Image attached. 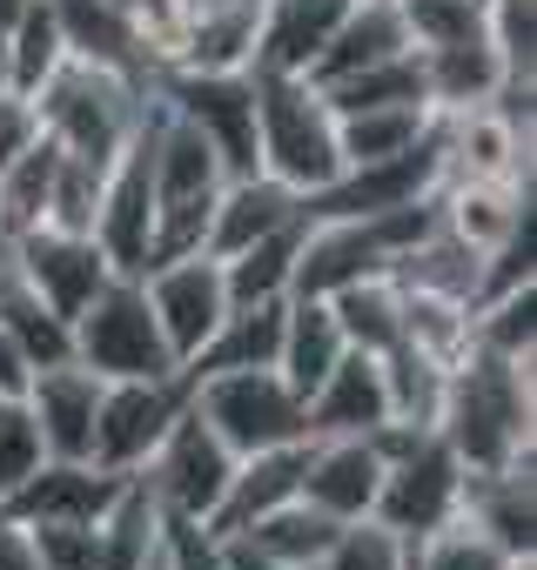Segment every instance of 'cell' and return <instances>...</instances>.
<instances>
[{
  "instance_id": "cell-47",
  "label": "cell",
  "mask_w": 537,
  "mask_h": 570,
  "mask_svg": "<svg viewBox=\"0 0 537 570\" xmlns=\"http://www.w3.org/2000/svg\"><path fill=\"white\" fill-rule=\"evenodd\" d=\"M510 570H537V557H517V563H510Z\"/></svg>"
},
{
  "instance_id": "cell-9",
  "label": "cell",
  "mask_w": 537,
  "mask_h": 570,
  "mask_svg": "<svg viewBox=\"0 0 537 570\" xmlns=\"http://www.w3.org/2000/svg\"><path fill=\"white\" fill-rule=\"evenodd\" d=\"M188 376H135V383H108L101 390V410H95V443H88V463L115 470V476H135L148 463V450L162 443V430L188 410Z\"/></svg>"
},
{
  "instance_id": "cell-39",
  "label": "cell",
  "mask_w": 537,
  "mask_h": 570,
  "mask_svg": "<svg viewBox=\"0 0 537 570\" xmlns=\"http://www.w3.org/2000/svg\"><path fill=\"white\" fill-rule=\"evenodd\" d=\"M41 463H48V443H41V423L28 410V396H0V497L21 490Z\"/></svg>"
},
{
  "instance_id": "cell-32",
  "label": "cell",
  "mask_w": 537,
  "mask_h": 570,
  "mask_svg": "<svg viewBox=\"0 0 537 570\" xmlns=\"http://www.w3.org/2000/svg\"><path fill=\"white\" fill-rule=\"evenodd\" d=\"M330 309H336L350 350L383 356L390 343H403V289H397L390 275H363V282H350V289L330 296Z\"/></svg>"
},
{
  "instance_id": "cell-12",
  "label": "cell",
  "mask_w": 537,
  "mask_h": 570,
  "mask_svg": "<svg viewBox=\"0 0 537 570\" xmlns=\"http://www.w3.org/2000/svg\"><path fill=\"white\" fill-rule=\"evenodd\" d=\"M128 476L88 463V456H48L21 490L0 497V510L21 523H101V510L121 497Z\"/></svg>"
},
{
  "instance_id": "cell-5",
  "label": "cell",
  "mask_w": 537,
  "mask_h": 570,
  "mask_svg": "<svg viewBox=\"0 0 537 570\" xmlns=\"http://www.w3.org/2000/svg\"><path fill=\"white\" fill-rule=\"evenodd\" d=\"M188 403H195V416L235 456H255V450H276V443H303L310 436V403L276 370H215V376H195Z\"/></svg>"
},
{
  "instance_id": "cell-33",
  "label": "cell",
  "mask_w": 537,
  "mask_h": 570,
  "mask_svg": "<svg viewBox=\"0 0 537 570\" xmlns=\"http://www.w3.org/2000/svg\"><path fill=\"white\" fill-rule=\"evenodd\" d=\"M330 101V115H357V108H397V101H423V68H417V48L397 55V61H377V68H357L343 81H323L316 88ZM430 108V101H423Z\"/></svg>"
},
{
  "instance_id": "cell-16",
  "label": "cell",
  "mask_w": 537,
  "mask_h": 570,
  "mask_svg": "<svg viewBox=\"0 0 537 570\" xmlns=\"http://www.w3.org/2000/svg\"><path fill=\"white\" fill-rule=\"evenodd\" d=\"M101 376L95 370H81L75 356L68 363H48V370H35L28 376V410H35V423H41V443H48V456H88V443H95V410H101Z\"/></svg>"
},
{
  "instance_id": "cell-29",
  "label": "cell",
  "mask_w": 537,
  "mask_h": 570,
  "mask_svg": "<svg viewBox=\"0 0 537 570\" xmlns=\"http://www.w3.org/2000/svg\"><path fill=\"white\" fill-rule=\"evenodd\" d=\"M95 537H101V563L95 570H141L155 557V543H162V503L141 490V476L121 483V497L101 510Z\"/></svg>"
},
{
  "instance_id": "cell-23",
  "label": "cell",
  "mask_w": 537,
  "mask_h": 570,
  "mask_svg": "<svg viewBox=\"0 0 537 570\" xmlns=\"http://www.w3.org/2000/svg\"><path fill=\"white\" fill-rule=\"evenodd\" d=\"M397 55H410V35H403V14H397V0H357V8L336 21V35H330V48L316 55V68L303 75V81H343V75H357V68H377V61H397Z\"/></svg>"
},
{
  "instance_id": "cell-13",
  "label": "cell",
  "mask_w": 537,
  "mask_h": 570,
  "mask_svg": "<svg viewBox=\"0 0 537 570\" xmlns=\"http://www.w3.org/2000/svg\"><path fill=\"white\" fill-rule=\"evenodd\" d=\"M303 463H310V436L303 443H276V450H255V456H235L215 510H208V530L228 543L242 537L248 523H262L268 510H283L303 497Z\"/></svg>"
},
{
  "instance_id": "cell-43",
  "label": "cell",
  "mask_w": 537,
  "mask_h": 570,
  "mask_svg": "<svg viewBox=\"0 0 537 570\" xmlns=\"http://www.w3.org/2000/svg\"><path fill=\"white\" fill-rule=\"evenodd\" d=\"M35 141H41V108H35V95L0 88V168H8L21 148H35Z\"/></svg>"
},
{
  "instance_id": "cell-45",
  "label": "cell",
  "mask_w": 537,
  "mask_h": 570,
  "mask_svg": "<svg viewBox=\"0 0 537 570\" xmlns=\"http://www.w3.org/2000/svg\"><path fill=\"white\" fill-rule=\"evenodd\" d=\"M21 8H28V0H0V28H14V21H21Z\"/></svg>"
},
{
  "instance_id": "cell-40",
  "label": "cell",
  "mask_w": 537,
  "mask_h": 570,
  "mask_svg": "<svg viewBox=\"0 0 537 570\" xmlns=\"http://www.w3.org/2000/svg\"><path fill=\"white\" fill-rule=\"evenodd\" d=\"M323 570H410V543L397 530H383L377 517H363V523H343L336 530Z\"/></svg>"
},
{
  "instance_id": "cell-25",
  "label": "cell",
  "mask_w": 537,
  "mask_h": 570,
  "mask_svg": "<svg viewBox=\"0 0 537 570\" xmlns=\"http://www.w3.org/2000/svg\"><path fill=\"white\" fill-rule=\"evenodd\" d=\"M283 303H228V316L215 323V336L202 343V356L182 370L188 383L195 376H215V370H276V343H283Z\"/></svg>"
},
{
  "instance_id": "cell-48",
  "label": "cell",
  "mask_w": 537,
  "mask_h": 570,
  "mask_svg": "<svg viewBox=\"0 0 537 570\" xmlns=\"http://www.w3.org/2000/svg\"><path fill=\"white\" fill-rule=\"evenodd\" d=\"M310 570H323V563H310Z\"/></svg>"
},
{
  "instance_id": "cell-38",
  "label": "cell",
  "mask_w": 537,
  "mask_h": 570,
  "mask_svg": "<svg viewBox=\"0 0 537 570\" xmlns=\"http://www.w3.org/2000/svg\"><path fill=\"white\" fill-rule=\"evenodd\" d=\"M101 175L81 155H61L55 168V195H48V222L41 228H68V235H95V208H101Z\"/></svg>"
},
{
  "instance_id": "cell-8",
  "label": "cell",
  "mask_w": 537,
  "mask_h": 570,
  "mask_svg": "<svg viewBox=\"0 0 537 570\" xmlns=\"http://www.w3.org/2000/svg\"><path fill=\"white\" fill-rule=\"evenodd\" d=\"M228 470H235V450H228V443L195 416V403H188V410L162 430V443L148 450V463H141L135 476H141V490H148L168 517H202V523H208V510H215Z\"/></svg>"
},
{
  "instance_id": "cell-27",
  "label": "cell",
  "mask_w": 537,
  "mask_h": 570,
  "mask_svg": "<svg viewBox=\"0 0 537 570\" xmlns=\"http://www.w3.org/2000/svg\"><path fill=\"white\" fill-rule=\"evenodd\" d=\"M336 517H323L316 503H283V510H268L262 523H248L242 537H228V543H242V550H255L262 563H276V570H310V563H323L330 557V543H336Z\"/></svg>"
},
{
  "instance_id": "cell-34",
  "label": "cell",
  "mask_w": 537,
  "mask_h": 570,
  "mask_svg": "<svg viewBox=\"0 0 537 570\" xmlns=\"http://www.w3.org/2000/svg\"><path fill=\"white\" fill-rule=\"evenodd\" d=\"M61 61H68V41H61L55 8H48V0H28L21 21L8 28V81H14L21 95H41V81H48Z\"/></svg>"
},
{
  "instance_id": "cell-31",
  "label": "cell",
  "mask_w": 537,
  "mask_h": 570,
  "mask_svg": "<svg viewBox=\"0 0 537 570\" xmlns=\"http://www.w3.org/2000/svg\"><path fill=\"white\" fill-rule=\"evenodd\" d=\"M55 168H61V148L48 141V128H41V141H35V148H21L8 168H0V235H8V242L48 222Z\"/></svg>"
},
{
  "instance_id": "cell-30",
  "label": "cell",
  "mask_w": 537,
  "mask_h": 570,
  "mask_svg": "<svg viewBox=\"0 0 537 570\" xmlns=\"http://www.w3.org/2000/svg\"><path fill=\"white\" fill-rule=\"evenodd\" d=\"M377 363H383L390 416H397V423H430V430H437V410H443V390H450V363H437V356L417 350L410 336L390 343Z\"/></svg>"
},
{
  "instance_id": "cell-44",
  "label": "cell",
  "mask_w": 537,
  "mask_h": 570,
  "mask_svg": "<svg viewBox=\"0 0 537 570\" xmlns=\"http://www.w3.org/2000/svg\"><path fill=\"white\" fill-rule=\"evenodd\" d=\"M28 376H35V370H28L21 343H14L8 330H0V396H21V390H28Z\"/></svg>"
},
{
  "instance_id": "cell-35",
  "label": "cell",
  "mask_w": 537,
  "mask_h": 570,
  "mask_svg": "<svg viewBox=\"0 0 537 570\" xmlns=\"http://www.w3.org/2000/svg\"><path fill=\"white\" fill-rule=\"evenodd\" d=\"M470 343L497 350V356H537V282L477 303L470 309Z\"/></svg>"
},
{
  "instance_id": "cell-11",
  "label": "cell",
  "mask_w": 537,
  "mask_h": 570,
  "mask_svg": "<svg viewBox=\"0 0 537 570\" xmlns=\"http://www.w3.org/2000/svg\"><path fill=\"white\" fill-rule=\"evenodd\" d=\"M14 268H21L28 289L55 316H68V323L115 282V262L101 255V242L95 235H68V228H28V235H14Z\"/></svg>"
},
{
  "instance_id": "cell-37",
  "label": "cell",
  "mask_w": 537,
  "mask_h": 570,
  "mask_svg": "<svg viewBox=\"0 0 537 570\" xmlns=\"http://www.w3.org/2000/svg\"><path fill=\"white\" fill-rule=\"evenodd\" d=\"M410 48H457L484 35V8L477 0H397Z\"/></svg>"
},
{
  "instance_id": "cell-15",
  "label": "cell",
  "mask_w": 537,
  "mask_h": 570,
  "mask_svg": "<svg viewBox=\"0 0 537 570\" xmlns=\"http://www.w3.org/2000/svg\"><path fill=\"white\" fill-rule=\"evenodd\" d=\"M463 523H477L504 557H537V476L530 456L504 470H463Z\"/></svg>"
},
{
  "instance_id": "cell-22",
  "label": "cell",
  "mask_w": 537,
  "mask_h": 570,
  "mask_svg": "<svg viewBox=\"0 0 537 570\" xmlns=\"http://www.w3.org/2000/svg\"><path fill=\"white\" fill-rule=\"evenodd\" d=\"M343 350H350V336H343V323H336V309H330V296H290L283 303V343H276V376L310 403V390L343 363Z\"/></svg>"
},
{
  "instance_id": "cell-17",
  "label": "cell",
  "mask_w": 537,
  "mask_h": 570,
  "mask_svg": "<svg viewBox=\"0 0 537 570\" xmlns=\"http://www.w3.org/2000/svg\"><path fill=\"white\" fill-rule=\"evenodd\" d=\"M350 8L357 0H262V14H255V68L262 75H310Z\"/></svg>"
},
{
  "instance_id": "cell-28",
  "label": "cell",
  "mask_w": 537,
  "mask_h": 570,
  "mask_svg": "<svg viewBox=\"0 0 537 570\" xmlns=\"http://www.w3.org/2000/svg\"><path fill=\"white\" fill-rule=\"evenodd\" d=\"M430 108L423 101H397V108H357V115H336V155L343 168L357 161H383V155H403L430 135Z\"/></svg>"
},
{
  "instance_id": "cell-42",
  "label": "cell",
  "mask_w": 537,
  "mask_h": 570,
  "mask_svg": "<svg viewBox=\"0 0 537 570\" xmlns=\"http://www.w3.org/2000/svg\"><path fill=\"white\" fill-rule=\"evenodd\" d=\"M162 563L168 570H222V537L202 517H168L162 510Z\"/></svg>"
},
{
  "instance_id": "cell-3",
  "label": "cell",
  "mask_w": 537,
  "mask_h": 570,
  "mask_svg": "<svg viewBox=\"0 0 537 570\" xmlns=\"http://www.w3.org/2000/svg\"><path fill=\"white\" fill-rule=\"evenodd\" d=\"M248 81H255V175L296 195L330 188L343 175V155H336V115L316 95V81L262 68H248Z\"/></svg>"
},
{
  "instance_id": "cell-18",
  "label": "cell",
  "mask_w": 537,
  "mask_h": 570,
  "mask_svg": "<svg viewBox=\"0 0 537 570\" xmlns=\"http://www.w3.org/2000/svg\"><path fill=\"white\" fill-rule=\"evenodd\" d=\"M255 14H262V0H202V8H188L168 68H188V75H248L255 68Z\"/></svg>"
},
{
  "instance_id": "cell-2",
  "label": "cell",
  "mask_w": 537,
  "mask_h": 570,
  "mask_svg": "<svg viewBox=\"0 0 537 570\" xmlns=\"http://www.w3.org/2000/svg\"><path fill=\"white\" fill-rule=\"evenodd\" d=\"M35 108H41V128H48V141H55L61 155H81V161L108 168V161L128 148V135L148 121L155 95H148V81H128V75H115V68H95V61H75V55H68V61L41 81Z\"/></svg>"
},
{
  "instance_id": "cell-14",
  "label": "cell",
  "mask_w": 537,
  "mask_h": 570,
  "mask_svg": "<svg viewBox=\"0 0 537 570\" xmlns=\"http://www.w3.org/2000/svg\"><path fill=\"white\" fill-rule=\"evenodd\" d=\"M377 483H383V456L370 436H310L303 503H316L336 523H363L377 510Z\"/></svg>"
},
{
  "instance_id": "cell-19",
  "label": "cell",
  "mask_w": 537,
  "mask_h": 570,
  "mask_svg": "<svg viewBox=\"0 0 537 570\" xmlns=\"http://www.w3.org/2000/svg\"><path fill=\"white\" fill-rule=\"evenodd\" d=\"M390 423L383 363L370 350H343V363L310 390V436H370Z\"/></svg>"
},
{
  "instance_id": "cell-1",
  "label": "cell",
  "mask_w": 537,
  "mask_h": 570,
  "mask_svg": "<svg viewBox=\"0 0 537 570\" xmlns=\"http://www.w3.org/2000/svg\"><path fill=\"white\" fill-rule=\"evenodd\" d=\"M530 370H537V356H497L477 343L450 363L437 436L457 450L463 470H504V463L530 456V423H537Z\"/></svg>"
},
{
  "instance_id": "cell-10",
  "label": "cell",
  "mask_w": 537,
  "mask_h": 570,
  "mask_svg": "<svg viewBox=\"0 0 537 570\" xmlns=\"http://www.w3.org/2000/svg\"><path fill=\"white\" fill-rule=\"evenodd\" d=\"M141 296H148V309H155V323H162L182 370L202 356V343L228 316V282H222L215 255H175V262L141 268Z\"/></svg>"
},
{
  "instance_id": "cell-46",
  "label": "cell",
  "mask_w": 537,
  "mask_h": 570,
  "mask_svg": "<svg viewBox=\"0 0 537 570\" xmlns=\"http://www.w3.org/2000/svg\"><path fill=\"white\" fill-rule=\"evenodd\" d=\"M141 570H168V563H162V543H155V557H148V563H141Z\"/></svg>"
},
{
  "instance_id": "cell-21",
  "label": "cell",
  "mask_w": 537,
  "mask_h": 570,
  "mask_svg": "<svg viewBox=\"0 0 537 570\" xmlns=\"http://www.w3.org/2000/svg\"><path fill=\"white\" fill-rule=\"evenodd\" d=\"M437 215L450 235H463L477 255H490L497 242L530 228V181H443Z\"/></svg>"
},
{
  "instance_id": "cell-49",
  "label": "cell",
  "mask_w": 537,
  "mask_h": 570,
  "mask_svg": "<svg viewBox=\"0 0 537 570\" xmlns=\"http://www.w3.org/2000/svg\"><path fill=\"white\" fill-rule=\"evenodd\" d=\"M477 8H484V0H477Z\"/></svg>"
},
{
  "instance_id": "cell-26",
  "label": "cell",
  "mask_w": 537,
  "mask_h": 570,
  "mask_svg": "<svg viewBox=\"0 0 537 570\" xmlns=\"http://www.w3.org/2000/svg\"><path fill=\"white\" fill-rule=\"evenodd\" d=\"M303 235H310V215L283 222L255 235L248 248L222 255V282H228V303H276L296 289V255H303Z\"/></svg>"
},
{
  "instance_id": "cell-7",
  "label": "cell",
  "mask_w": 537,
  "mask_h": 570,
  "mask_svg": "<svg viewBox=\"0 0 537 570\" xmlns=\"http://www.w3.org/2000/svg\"><path fill=\"white\" fill-rule=\"evenodd\" d=\"M95 242L115 262V275H141L155 255V108L128 135V148L101 175V208H95Z\"/></svg>"
},
{
  "instance_id": "cell-6",
  "label": "cell",
  "mask_w": 537,
  "mask_h": 570,
  "mask_svg": "<svg viewBox=\"0 0 537 570\" xmlns=\"http://www.w3.org/2000/svg\"><path fill=\"white\" fill-rule=\"evenodd\" d=\"M75 363L95 370L101 383H135V376H175V350L141 296V275H115L108 289L75 316Z\"/></svg>"
},
{
  "instance_id": "cell-41",
  "label": "cell",
  "mask_w": 537,
  "mask_h": 570,
  "mask_svg": "<svg viewBox=\"0 0 537 570\" xmlns=\"http://www.w3.org/2000/svg\"><path fill=\"white\" fill-rule=\"evenodd\" d=\"M28 543H35L41 570H95L101 563L95 523H28Z\"/></svg>"
},
{
  "instance_id": "cell-36",
  "label": "cell",
  "mask_w": 537,
  "mask_h": 570,
  "mask_svg": "<svg viewBox=\"0 0 537 570\" xmlns=\"http://www.w3.org/2000/svg\"><path fill=\"white\" fill-rule=\"evenodd\" d=\"M484 41L510 81H537V0H484Z\"/></svg>"
},
{
  "instance_id": "cell-20",
  "label": "cell",
  "mask_w": 537,
  "mask_h": 570,
  "mask_svg": "<svg viewBox=\"0 0 537 570\" xmlns=\"http://www.w3.org/2000/svg\"><path fill=\"white\" fill-rule=\"evenodd\" d=\"M296 215H303V195H296V188L268 181V175H235V181H222V195H215V215H208L202 255L222 262V255L248 248L255 235L283 228V222H296Z\"/></svg>"
},
{
  "instance_id": "cell-4",
  "label": "cell",
  "mask_w": 537,
  "mask_h": 570,
  "mask_svg": "<svg viewBox=\"0 0 537 570\" xmlns=\"http://www.w3.org/2000/svg\"><path fill=\"white\" fill-rule=\"evenodd\" d=\"M377 456H383V483H377V523L397 530L403 543L443 530L450 517H463V463L457 450L430 430V423H383L370 430Z\"/></svg>"
},
{
  "instance_id": "cell-24",
  "label": "cell",
  "mask_w": 537,
  "mask_h": 570,
  "mask_svg": "<svg viewBox=\"0 0 537 570\" xmlns=\"http://www.w3.org/2000/svg\"><path fill=\"white\" fill-rule=\"evenodd\" d=\"M417 68H423V101L430 115H463V108H484L510 75L497 61V48L477 35V41H457V48H417Z\"/></svg>"
}]
</instances>
